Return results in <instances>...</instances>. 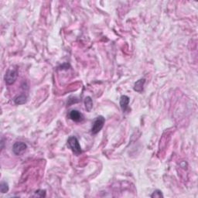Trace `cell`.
I'll use <instances>...</instances> for the list:
<instances>
[{"label": "cell", "instance_id": "1", "mask_svg": "<svg viewBox=\"0 0 198 198\" xmlns=\"http://www.w3.org/2000/svg\"><path fill=\"white\" fill-rule=\"evenodd\" d=\"M67 146L71 149L72 152L76 155H80L82 152V149H81L79 142L75 136L69 137L68 140H67Z\"/></svg>", "mask_w": 198, "mask_h": 198}, {"label": "cell", "instance_id": "2", "mask_svg": "<svg viewBox=\"0 0 198 198\" xmlns=\"http://www.w3.org/2000/svg\"><path fill=\"white\" fill-rule=\"evenodd\" d=\"M105 122V119L103 116H98L93 122L92 127V134L96 135L102 129Z\"/></svg>", "mask_w": 198, "mask_h": 198}, {"label": "cell", "instance_id": "3", "mask_svg": "<svg viewBox=\"0 0 198 198\" xmlns=\"http://www.w3.org/2000/svg\"><path fill=\"white\" fill-rule=\"evenodd\" d=\"M17 77H18V72H17L16 70H14V69L8 70L4 77L6 84H8V85H11V84H14L16 80L17 79Z\"/></svg>", "mask_w": 198, "mask_h": 198}, {"label": "cell", "instance_id": "4", "mask_svg": "<svg viewBox=\"0 0 198 198\" xmlns=\"http://www.w3.org/2000/svg\"><path fill=\"white\" fill-rule=\"evenodd\" d=\"M26 149H27V146L26 143L23 142H17L14 143L13 146H12V152H14L15 155H20L23 152H25Z\"/></svg>", "mask_w": 198, "mask_h": 198}, {"label": "cell", "instance_id": "5", "mask_svg": "<svg viewBox=\"0 0 198 198\" xmlns=\"http://www.w3.org/2000/svg\"><path fill=\"white\" fill-rule=\"evenodd\" d=\"M69 118L74 122H80L84 120V115L82 113L78 111V110H71L69 113Z\"/></svg>", "mask_w": 198, "mask_h": 198}, {"label": "cell", "instance_id": "6", "mask_svg": "<svg viewBox=\"0 0 198 198\" xmlns=\"http://www.w3.org/2000/svg\"><path fill=\"white\" fill-rule=\"evenodd\" d=\"M128 103H129V98L127 95H122L120 98V106L123 112L128 109Z\"/></svg>", "mask_w": 198, "mask_h": 198}, {"label": "cell", "instance_id": "7", "mask_svg": "<svg viewBox=\"0 0 198 198\" xmlns=\"http://www.w3.org/2000/svg\"><path fill=\"white\" fill-rule=\"evenodd\" d=\"M146 82V79L145 78H142V79L139 80V81H136L135 83V85H134V90L137 92H142L143 91V86L144 84Z\"/></svg>", "mask_w": 198, "mask_h": 198}, {"label": "cell", "instance_id": "8", "mask_svg": "<svg viewBox=\"0 0 198 198\" xmlns=\"http://www.w3.org/2000/svg\"><path fill=\"white\" fill-rule=\"evenodd\" d=\"M84 105H85V108L88 111H91L93 107V102L91 97H86L84 99Z\"/></svg>", "mask_w": 198, "mask_h": 198}, {"label": "cell", "instance_id": "9", "mask_svg": "<svg viewBox=\"0 0 198 198\" xmlns=\"http://www.w3.org/2000/svg\"><path fill=\"white\" fill-rule=\"evenodd\" d=\"M26 101V96L23 94L19 95V96L16 97L14 98V102H15L16 105H22V104H24Z\"/></svg>", "mask_w": 198, "mask_h": 198}, {"label": "cell", "instance_id": "10", "mask_svg": "<svg viewBox=\"0 0 198 198\" xmlns=\"http://www.w3.org/2000/svg\"><path fill=\"white\" fill-rule=\"evenodd\" d=\"M0 191L2 194L7 193L9 191V185L6 182H2L1 184H0Z\"/></svg>", "mask_w": 198, "mask_h": 198}, {"label": "cell", "instance_id": "11", "mask_svg": "<svg viewBox=\"0 0 198 198\" xmlns=\"http://www.w3.org/2000/svg\"><path fill=\"white\" fill-rule=\"evenodd\" d=\"M34 197H46V191H43V190H38L35 192V194L34 195Z\"/></svg>", "mask_w": 198, "mask_h": 198}, {"label": "cell", "instance_id": "12", "mask_svg": "<svg viewBox=\"0 0 198 198\" xmlns=\"http://www.w3.org/2000/svg\"><path fill=\"white\" fill-rule=\"evenodd\" d=\"M151 197L152 198H160V197H163V194H162V192L160 191H159V190H157V191H154L153 193H152V194L151 195Z\"/></svg>", "mask_w": 198, "mask_h": 198}]
</instances>
